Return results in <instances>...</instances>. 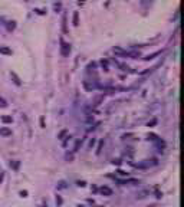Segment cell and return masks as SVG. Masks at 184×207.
<instances>
[{"label": "cell", "instance_id": "obj_1", "mask_svg": "<svg viewBox=\"0 0 184 207\" xmlns=\"http://www.w3.org/2000/svg\"><path fill=\"white\" fill-rule=\"evenodd\" d=\"M155 164H157V160L153 158V160H144V163H138V164H134V165L138 168H147V167H151V165H155Z\"/></svg>", "mask_w": 184, "mask_h": 207}, {"label": "cell", "instance_id": "obj_2", "mask_svg": "<svg viewBox=\"0 0 184 207\" xmlns=\"http://www.w3.org/2000/svg\"><path fill=\"white\" fill-rule=\"evenodd\" d=\"M60 53H62V56H69V53H71V45L66 43V42H63L60 40Z\"/></svg>", "mask_w": 184, "mask_h": 207}, {"label": "cell", "instance_id": "obj_3", "mask_svg": "<svg viewBox=\"0 0 184 207\" xmlns=\"http://www.w3.org/2000/svg\"><path fill=\"white\" fill-rule=\"evenodd\" d=\"M99 193L104 194V196H112V190L109 189V187H107V185H102L99 189Z\"/></svg>", "mask_w": 184, "mask_h": 207}, {"label": "cell", "instance_id": "obj_4", "mask_svg": "<svg viewBox=\"0 0 184 207\" xmlns=\"http://www.w3.org/2000/svg\"><path fill=\"white\" fill-rule=\"evenodd\" d=\"M0 135L2 137H10L12 135V129L7 127H2L0 128Z\"/></svg>", "mask_w": 184, "mask_h": 207}, {"label": "cell", "instance_id": "obj_5", "mask_svg": "<svg viewBox=\"0 0 184 207\" xmlns=\"http://www.w3.org/2000/svg\"><path fill=\"white\" fill-rule=\"evenodd\" d=\"M154 144H155V147H157V148H160V151L166 148V142L162 141L161 138H157V140H154Z\"/></svg>", "mask_w": 184, "mask_h": 207}, {"label": "cell", "instance_id": "obj_6", "mask_svg": "<svg viewBox=\"0 0 184 207\" xmlns=\"http://www.w3.org/2000/svg\"><path fill=\"white\" fill-rule=\"evenodd\" d=\"M10 76H12L13 82H14L16 85H17V86H20V85H22V81H20V78H19V76L16 75V72H10Z\"/></svg>", "mask_w": 184, "mask_h": 207}, {"label": "cell", "instance_id": "obj_7", "mask_svg": "<svg viewBox=\"0 0 184 207\" xmlns=\"http://www.w3.org/2000/svg\"><path fill=\"white\" fill-rule=\"evenodd\" d=\"M102 101H104V95H98V97H95V99L92 101V106H98Z\"/></svg>", "mask_w": 184, "mask_h": 207}, {"label": "cell", "instance_id": "obj_8", "mask_svg": "<svg viewBox=\"0 0 184 207\" xmlns=\"http://www.w3.org/2000/svg\"><path fill=\"white\" fill-rule=\"evenodd\" d=\"M0 53H2V55H7V56H9V55H12V49H9L7 46H0Z\"/></svg>", "mask_w": 184, "mask_h": 207}, {"label": "cell", "instance_id": "obj_9", "mask_svg": "<svg viewBox=\"0 0 184 207\" xmlns=\"http://www.w3.org/2000/svg\"><path fill=\"white\" fill-rule=\"evenodd\" d=\"M72 22H73V26H78V25H79V14H78V12H73Z\"/></svg>", "mask_w": 184, "mask_h": 207}, {"label": "cell", "instance_id": "obj_10", "mask_svg": "<svg viewBox=\"0 0 184 207\" xmlns=\"http://www.w3.org/2000/svg\"><path fill=\"white\" fill-rule=\"evenodd\" d=\"M84 86H85L88 91H92V89H95V88H98V85H94V84H88V82H84Z\"/></svg>", "mask_w": 184, "mask_h": 207}, {"label": "cell", "instance_id": "obj_11", "mask_svg": "<svg viewBox=\"0 0 184 207\" xmlns=\"http://www.w3.org/2000/svg\"><path fill=\"white\" fill-rule=\"evenodd\" d=\"M2 121L5 124H10V122H13V118L9 117V115H3V117H2Z\"/></svg>", "mask_w": 184, "mask_h": 207}, {"label": "cell", "instance_id": "obj_12", "mask_svg": "<svg viewBox=\"0 0 184 207\" xmlns=\"http://www.w3.org/2000/svg\"><path fill=\"white\" fill-rule=\"evenodd\" d=\"M62 30H63V33H68V27H66V14H63V19H62Z\"/></svg>", "mask_w": 184, "mask_h": 207}, {"label": "cell", "instance_id": "obj_13", "mask_svg": "<svg viewBox=\"0 0 184 207\" xmlns=\"http://www.w3.org/2000/svg\"><path fill=\"white\" fill-rule=\"evenodd\" d=\"M158 55H161V50H158V52L153 53V55H148V56H145V58H144V59H145V61H150V59H153V58L158 56Z\"/></svg>", "mask_w": 184, "mask_h": 207}, {"label": "cell", "instance_id": "obj_14", "mask_svg": "<svg viewBox=\"0 0 184 207\" xmlns=\"http://www.w3.org/2000/svg\"><path fill=\"white\" fill-rule=\"evenodd\" d=\"M6 26H7V30H14V29H16V23L14 22H7Z\"/></svg>", "mask_w": 184, "mask_h": 207}, {"label": "cell", "instance_id": "obj_15", "mask_svg": "<svg viewBox=\"0 0 184 207\" xmlns=\"http://www.w3.org/2000/svg\"><path fill=\"white\" fill-rule=\"evenodd\" d=\"M147 194H148V191H147V190H144V191H139V193L137 194V197H138V198H144V197H147Z\"/></svg>", "mask_w": 184, "mask_h": 207}, {"label": "cell", "instance_id": "obj_16", "mask_svg": "<svg viewBox=\"0 0 184 207\" xmlns=\"http://www.w3.org/2000/svg\"><path fill=\"white\" fill-rule=\"evenodd\" d=\"M101 65H102V68H104V71L105 72L109 71V69H108V61H101Z\"/></svg>", "mask_w": 184, "mask_h": 207}, {"label": "cell", "instance_id": "obj_17", "mask_svg": "<svg viewBox=\"0 0 184 207\" xmlns=\"http://www.w3.org/2000/svg\"><path fill=\"white\" fill-rule=\"evenodd\" d=\"M0 106H2V108H6V106H7V102H6V99L0 98Z\"/></svg>", "mask_w": 184, "mask_h": 207}, {"label": "cell", "instance_id": "obj_18", "mask_svg": "<svg viewBox=\"0 0 184 207\" xmlns=\"http://www.w3.org/2000/svg\"><path fill=\"white\" fill-rule=\"evenodd\" d=\"M66 187V183L65 181H59L58 183V189H65Z\"/></svg>", "mask_w": 184, "mask_h": 207}, {"label": "cell", "instance_id": "obj_19", "mask_svg": "<svg viewBox=\"0 0 184 207\" xmlns=\"http://www.w3.org/2000/svg\"><path fill=\"white\" fill-rule=\"evenodd\" d=\"M10 167H13L14 170H17V167H19V161H14V163H10Z\"/></svg>", "mask_w": 184, "mask_h": 207}, {"label": "cell", "instance_id": "obj_20", "mask_svg": "<svg viewBox=\"0 0 184 207\" xmlns=\"http://www.w3.org/2000/svg\"><path fill=\"white\" fill-rule=\"evenodd\" d=\"M157 138H158V137L155 135V134H150V135H148V140H151V141H154V140H157Z\"/></svg>", "mask_w": 184, "mask_h": 207}, {"label": "cell", "instance_id": "obj_21", "mask_svg": "<svg viewBox=\"0 0 184 207\" xmlns=\"http://www.w3.org/2000/svg\"><path fill=\"white\" fill-rule=\"evenodd\" d=\"M82 144V141H78L76 144H75V148H73V151H78V148H79V145Z\"/></svg>", "mask_w": 184, "mask_h": 207}, {"label": "cell", "instance_id": "obj_22", "mask_svg": "<svg viewBox=\"0 0 184 207\" xmlns=\"http://www.w3.org/2000/svg\"><path fill=\"white\" fill-rule=\"evenodd\" d=\"M56 204H58V206H60V204H62V198L59 197V196L56 197Z\"/></svg>", "mask_w": 184, "mask_h": 207}, {"label": "cell", "instance_id": "obj_23", "mask_svg": "<svg viewBox=\"0 0 184 207\" xmlns=\"http://www.w3.org/2000/svg\"><path fill=\"white\" fill-rule=\"evenodd\" d=\"M66 132H68L66 129H63V131H60V134H59V135H58V138H62V137L65 135V134H66Z\"/></svg>", "mask_w": 184, "mask_h": 207}, {"label": "cell", "instance_id": "obj_24", "mask_svg": "<svg viewBox=\"0 0 184 207\" xmlns=\"http://www.w3.org/2000/svg\"><path fill=\"white\" fill-rule=\"evenodd\" d=\"M102 144H104V141H101V142H99V145H98V150H96V153H98V154H99V153H101V148H102Z\"/></svg>", "mask_w": 184, "mask_h": 207}, {"label": "cell", "instance_id": "obj_25", "mask_svg": "<svg viewBox=\"0 0 184 207\" xmlns=\"http://www.w3.org/2000/svg\"><path fill=\"white\" fill-rule=\"evenodd\" d=\"M157 124V119H153L151 122H148V127H153V125H155Z\"/></svg>", "mask_w": 184, "mask_h": 207}, {"label": "cell", "instance_id": "obj_26", "mask_svg": "<svg viewBox=\"0 0 184 207\" xmlns=\"http://www.w3.org/2000/svg\"><path fill=\"white\" fill-rule=\"evenodd\" d=\"M95 66H96V65H95V62H92V63H89V65H88V69H91V68L94 69Z\"/></svg>", "mask_w": 184, "mask_h": 207}, {"label": "cell", "instance_id": "obj_27", "mask_svg": "<svg viewBox=\"0 0 184 207\" xmlns=\"http://www.w3.org/2000/svg\"><path fill=\"white\" fill-rule=\"evenodd\" d=\"M53 7H55L56 10H58V9H60V3H55V5H53Z\"/></svg>", "mask_w": 184, "mask_h": 207}, {"label": "cell", "instance_id": "obj_28", "mask_svg": "<svg viewBox=\"0 0 184 207\" xmlns=\"http://www.w3.org/2000/svg\"><path fill=\"white\" fill-rule=\"evenodd\" d=\"M20 196H22V197H26V196H27V191H20Z\"/></svg>", "mask_w": 184, "mask_h": 207}, {"label": "cell", "instance_id": "obj_29", "mask_svg": "<svg viewBox=\"0 0 184 207\" xmlns=\"http://www.w3.org/2000/svg\"><path fill=\"white\" fill-rule=\"evenodd\" d=\"M40 125H42V127H45V119H43V118H40Z\"/></svg>", "mask_w": 184, "mask_h": 207}, {"label": "cell", "instance_id": "obj_30", "mask_svg": "<svg viewBox=\"0 0 184 207\" xmlns=\"http://www.w3.org/2000/svg\"><path fill=\"white\" fill-rule=\"evenodd\" d=\"M78 185H81V187H84V185H85V183H84V181H79V183H78Z\"/></svg>", "mask_w": 184, "mask_h": 207}, {"label": "cell", "instance_id": "obj_31", "mask_svg": "<svg viewBox=\"0 0 184 207\" xmlns=\"http://www.w3.org/2000/svg\"><path fill=\"white\" fill-rule=\"evenodd\" d=\"M3 180V174H0V181Z\"/></svg>", "mask_w": 184, "mask_h": 207}, {"label": "cell", "instance_id": "obj_32", "mask_svg": "<svg viewBox=\"0 0 184 207\" xmlns=\"http://www.w3.org/2000/svg\"><path fill=\"white\" fill-rule=\"evenodd\" d=\"M78 207H84V206H78Z\"/></svg>", "mask_w": 184, "mask_h": 207}]
</instances>
